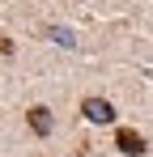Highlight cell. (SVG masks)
Wrapping results in <instances>:
<instances>
[{
  "instance_id": "277c9868",
  "label": "cell",
  "mask_w": 153,
  "mask_h": 157,
  "mask_svg": "<svg viewBox=\"0 0 153 157\" xmlns=\"http://www.w3.org/2000/svg\"><path fill=\"white\" fill-rule=\"evenodd\" d=\"M47 34L55 38V43H60V47H73V34H68L64 26H47Z\"/></svg>"
},
{
  "instance_id": "6da1fadb",
  "label": "cell",
  "mask_w": 153,
  "mask_h": 157,
  "mask_svg": "<svg viewBox=\"0 0 153 157\" xmlns=\"http://www.w3.org/2000/svg\"><path fill=\"white\" fill-rule=\"evenodd\" d=\"M81 110H85V119H89V123H111V119H115V106L106 102V98H85Z\"/></svg>"
},
{
  "instance_id": "7a4b0ae2",
  "label": "cell",
  "mask_w": 153,
  "mask_h": 157,
  "mask_svg": "<svg viewBox=\"0 0 153 157\" xmlns=\"http://www.w3.org/2000/svg\"><path fill=\"white\" fill-rule=\"evenodd\" d=\"M26 123H30V132H38V136H51V128H55V119H51L47 106H30Z\"/></svg>"
},
{
  "instance_id": "3957f363",
  "label": "cell",
  "mask_w": 153,
  "mask_h": 157,
  "mask_svg": "<svg viewBox=\"0 0 153 157\" xmlns=\"http://www.w3.org/2000/svg\"><path fill=\"white\" fill-rule=\"evenodd\" d=\"M115 144H119V149H124V153L128 157H140V153H145V140H140V136H136V132H119V136H115Z\"/></svg>"
}]
</instances>
